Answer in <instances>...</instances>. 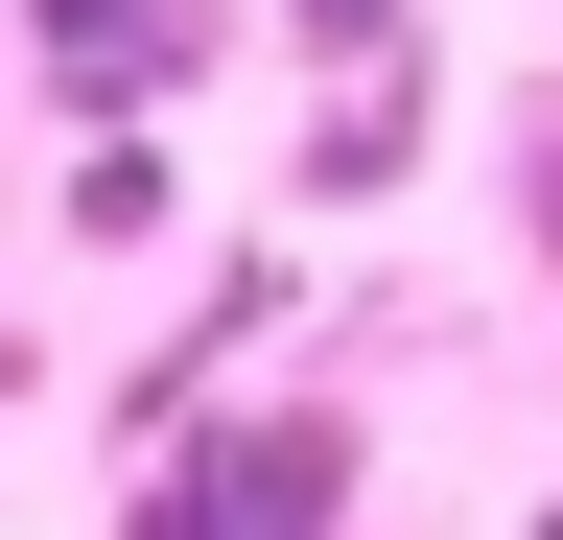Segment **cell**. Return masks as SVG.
Returning <instances> with one entry per match:
<instances>
[{
    "mask_svg": "<svg viewBox=\"0 0 563 540\" xmlns=\"http://www.w3.org/2000/svg\"><path fill=\"white\" fill-rule=\"evenodd\" d=\"M211 47H235L211 0H47V95H70V118H141V95H188Z\"/></svg>",
    "mask_w": 563,
    "mask_h": 540,
    "instance_id": "6da1fadb",
    "label": "cell"
},
{
    "mask_svg": "<svg viewBox=\"0 0 563 540\" xmlns=\"http://www.w3.org/2000/svg\"><path fill=\"white\" fill-rule=\"evenodd\" d=\"M188 470H211V517H235V540H329V517H352V423H329V399H282V423H211Z\"/></svg>",
    "mask_w": 563,
    "mask_h": 540,
    "instance_id": "7a4b0ae2",
    "label": "cell"
},
{
    "mask_svg": "<svg viewBox=\"0 0 563 540\" xmlns=\"http://www.w3.org/2000/svg\"><path fill=\"white\" fill-rule=\"evenodd\" d=\"M282 24H306L329 71H422V0H282Z\"/></svg>",
    "mask_w": 563,
    "mask_h": 540,
    "instance_id": "3957f363",
    "label": "cell"
},
{
    "mask_svg": "<svg viewBox=\"0 0 563 540\" xmlns=\"http://www.w3.org/2000/svg\"><path fill=\"white\" fill-rule=\"evenodd\" d=\"M118 540H235V517H211V470L165 447V470H141V517H118Z\"/></svg>",
    "mask_w": 563,
    "mask_h": 540,
    "instance_id": "277c9868",
    "label": "cell"
},
{
    "mask_svg": "<svg viewBox=\"0 0 563 540\" xmlns=\"http://www.w3.org/2000/svg\"><path fill=\"white\" fill-rule=\"evenodd\" d=\"M517 212H540V258H563V95L517 118Z\"/></svg>",
    "mask_w": 563,
    "mask_h": 540,
    "instance_id": "5b68a950",
    "label": "cell"
},
{
    "mask_svg": "<svg viewBox=\"0 0 563 540\" xmlns=\"http://www.w3.org/2000/svg\"><path fill=\"white\" fill-rule=\"evenodd\" d=\"M540 540H563V517H540Z\"/></svg>",
    "mask_w": 563,
    "mask_h": 540,
    "instance_id": "8992f818",
    "label": "cell"
}]
</instances>
